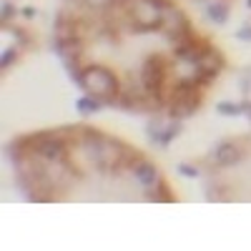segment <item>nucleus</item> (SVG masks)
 I'll return each instance as SVG.
<instances>
[{"mask_svg": "<svg viewBox=\"0 0 251 251\" xmlns=\"http://www.w3.org/2000/svg\"><path fill=\"white\" fill-rule=\"evenodd\" d=\"M161 28L163 33L169 35L171 40H183L188 35V18L183 15L181 8L176 5H169V8H163V18H161Z\"/></svg>", "mask_w": 251, "mask_h": 251, "instance_id": "nucleus-5", "label": "nucleus"}, {"mask_svg": "<svg viewBox=\"0 0 251 251\" xmlns=\"http://www.w3.org/2000/svg\"><path fill=\"white\" fill-rule=\"evenodd\" d=\"M98 108H100V106H98V98H96V96L78 100V111H80V113H96Z\"/></svg>", "mask_w": 251, "mask_h": 251, "instance_id": "nucleus-13", "label": "nucleus"}, {"mask_svg": "<svg viewBox=\"0 0 251 251\" xmlns=\"http://www.w3.org/2000/svg\"><path fill=\"white\" fill-rule=\"evenodd\" d=\"M146 199H151V201H174V194L169 191V186L158 178L156 183H151L149 188H146Z\"/></svg>", "mask_w": 251, "mask_h": 251, "instance_id": "nucleus-11", "label": "nucleus"}, {"mask_svg": "<svg viewBox=\"0 0 251 251\" xmlns=\"http://www.w3.org/2000/svg\"><path fill=\"white\" fill-rule=\"evenodd\" d=\"M13 58H15V53H13V50H8V55L3 53V68L8 66V63H13Z\"/></svg>", "mask_w": 251, "mask_h": 251, "instance_id": "nucleus-18", "label": "nucleus"}, {"mask_svg": "<svg viewBox=\"0 0 251 251\" xmlns=\"http://www.w3.org/2000/svg\"><path fill=\"white\" fill-rule=\"evenodd\" d=\"M199 66H201V73H203V80L214 78L221 68H224V58L219 50H214L211 46H208L201 55H199Z\"/></svg>", "mask_w": 251, "mask_h": 251, "instance_id": "nucleus-6", "label": "nucleus"}, {"mask_svg": "<svg viewBox=\"0 0 251 251\" xmlns=\"http://www.w3.org/2000/svg\"><path fill=\"white\" fill-rule=\"evenodd\" d=\"M249 8H251V0H249Z\"/></svg>", "mask_w": 251, "mask_h": 251, "instance_id": "nucleus-19", "label": "nucleus"}, {"mask_svg": "<svg viewBox=\"0 0 251 251\" xmlns=\"http://www.w3.org/2000/svg\"><path fill=\"white\" fill-rule=\"evenodd\" d=\"M201 103V91H199V83L194 80H181L178 88L171 93V113L176 118H186L191 116Z\"/></svg>", "mask_w": 251, "mask_h": 251, "instance_id": "nucleus-4", "label": "nucleus"}, {"mask_svg": "<svg viewBox=\"0 0 251 251\" xmlns=\"http://www.w3.org/2000/svg\"><path fill=\"white\" fill-rule=\"evenodd\" d=\"M236 35H239L241 40H251V25H244V28H241Z\"/></svg>", "mask_w": 251, "mask_h": 251, "instance_id": "nucleus-16", "label": "nucleus"}, {"mask_svg": "<svg viewBox=\"0 0 251 251\" xmlns=\"http://www.w3.org/2000/svg\"><path fill=\"white\" fill-rule=\"evenodd\" d=\"M169 0H123V10L131 18L136 30H156L161 28L163 8H169Z\"/></svg>", "mask_w": 251, "mask_h": 251, "instance_id": "nucleus-2", "label": "nucleus"}, {"mask_svg": "<svg viewBox=\"0 0 251 251\" xmlns=\"http://www.w3.org/2000/svg\"><path fill=\"white\" fill-rule=\"evenodd\" d=\"M0 15H3V20H10V15H13V5L5 3V5H3V13H0Z\"/></svg>", "mask_w": 251, "mask_h": 251, "instance_id": "nucleus-17", "label": "nucleus"}, {"mask_svg": "<svg viewBox=\"0 0 251 251\" xmlns=\"http://www.w3.org/2000/svg\"><path fill=\"white\" fill-rule=\"evenodd\" d=\"M178 133V123H166V121H151L149 126V136L161 143V146H169L174 141V136Z\"/></svg>", "mask_w": 251, "mask_h": 251, "instance_id": "nucleus-7", "label": "nucleus"}, {"mask_svg": "<svg viewBox=\"0 0 251 251\" xmlns=\"http://www.w3.org/2000/svg\"><path fill=\"white\" fill-rule=\"evenodd\" d=\"M133 176H136V178H138V181H141V183H143L146 188H149L151 183H156V181H158V171L153 169V166H151L149 161H143V158H141V161L136 163V169H133Z\"/></svg>", "mask_w": 251, "mask_h": 251, "instance_id": "nucleus-10", "label": "nucleus"}, {"mask_svg": "<svg viewBox=\"0 0 251 251\" xmlns=\"http://www.w3.org/2000/svg\"><path fill=\"white\" fill-rule=\"evenodd\" d=\"M166 75H169V63L161 55H151L141 68V86L153 96V100H161L163 86H166Z\"/></svg>", "mask_w": 251, "mask_h": 251, "instance_id": "nucleus-3", "label": "nucleus"}, {"mask_svg": "<svg viewBox=\"0 0 251 251\" xmlns=\"http://www.w3.org/2000/svg\"><path fill=\"white\" fill-rule=\"evenodd\" d=\"M244 108H239L236 103H221L219 106V113H226V116H239Z\"/></svg>", "mask_w": 251, "mask_h": 251, "instance_id": "nucleus-15", "label": "nucleus"}, {"mask_svg": "<svg viewBox=\"0 0 251 251\" xmlns=\"http://www.w3.org/2000/svg\"><path fill=\"white\" fill-rule=\"evenodd\" d=\"M239 161H241L239 146H234V143H219V149H216V163L219 166H236Z\"/></svg>", "mask_w": 251, "mask_h": 251, "instance_id": "nucleus-9", "label": "nucleus"}, {"mask_svg": "<svg viewBox=\"0 0 251 251\" xmlns=\"http://www.w3.org/2000/svg\"><path fill=\"white\" fill-rule=\"evenodd\" d=\"M78 80L91 96H96L98 100H106V103L116 100L121 93V83H118L116 73L103 66H83Z\"/></svg>", "mask_w": 251, "mask_h": 251, "instance_id": "nucleus-1", "label": "nucleus"}, {"mask_svg": "<svg viewBox=\"0 0 251 251\" xmlns=\"http://www.w3.org/2000/svg\"><path fill=\"white\" fill-rule=\"evenodd\" d=\"M88 10H108L111 5H116L118 0H80Z\"/></svg>", "mask_w": 251, "mask_h": 251, "instance_id": "nucleus-14", "label": "nucleus"}, {"mask_svg": "<svg viewBox=\"0 0 251 251\" xmlns=\"http://www.w3.org/2000/svg\"><path fill=\"white\" fill-rule=\"evenodd\" d=\"M55 40L58 43H71V40H80L78 35V23L73 18H58V25H55Z\"/></svg>", "mask_w": 251, "mask_h": 251, "instance_id": "nucleus-8", "label": "nucleus"}, {"mask_svg": "<svg viewBox=\"0 0 251 251\" xmlns=\"http://www.w3.org/2000/svg\"><path fill=\"white\" fill-rule=\"evenodd\" d=\"M206 15H208V20H214V23H226L228 5L226 3H211V5L206 8Z\"/></svg>", "mask_w": 251, "mask_h": 251, "instance_id": "nucleus-12", "label": "nucleus"}]
</instances>
